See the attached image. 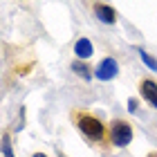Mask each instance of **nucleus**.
Segmentation results:
<instances>
[{"label": "nucleus", "instance_id": "obj_7", "mask_svg": "<svg viewBox=\"0 0 157 157\" xmlns=\"http://www.w3.org/2000/svg\"><path fill=\"white\" fill-rule=\"evenodd\" d=\"M72 70H74V74H78L81 78H85V81H90V78H92V72H90V67L85 65L83 61H74V63H72Z\"/></svg>", "mask_w": 157, "mask_h": 157}, {"label": "nucleus", "instance_id": "obj_8", "mask_svg": "<svg viewBox=\"0 0 157 157\" xmlns=\"http://www.w3.org/2000/svg\"><path fill=\"white\" fill-rule=\"evenodd\" d=\"M139 59L144 61L146 65H148V67L153 70V72H157V61H155V59H153V56L148 54V52H144V49H139Z\"/></svg>", "mask_w": 157, "mask_h": 157}, {"label": "nucleus", "instance_id": "obj_9", "mask_svg": "<svg viewBox=\"0 0 157 157\" xmlns=\"http://www.w3.org/2000/svg\"><path fill=\"white\" fill-rule=\"evenodd\" d=\"M0 148H2V155H5V157H16V155H13V151H11V144H9V137H7V135L2 137Z\"/></svg>", "mask_w": 157, "mask_h": 157}, {"label": "nucleus", "instance_id": "obj_10", "mask_svg": "<svg viewBox=\"0 0 157 157\" xmlns=\"http://www.w3.org/2000/svg\"><path fill=\"white\" fill-rule=\"evenodd\" d=\"M128 110H130V112H137V99H128Z\"/></svg>", "mask_w": 157, "mask_h": 157}, {"label": "nucleus", "instance_id": "obj_5", "mask_svg": "<svg viewBox=\"0 0 157 157\" xmlns=\"http://www.w3.org/2000/svg\"><path fill=\"white\" fill-rule=\"evenodd\" d=\"M94 13H97V18L101 20V23H105V25H115L117 23V11L112 9L110 5H105V2H94Z\"/></svg>", "mask_w": 157, "mask_h": 157}, {"label": "nucleus", "instance_id": "obj_3", "mask_svg": "<svg viewBox=\"0 0 157 157\" xmlns=\"http://www.w3.org/2000/svg\"><path fill=\"white\" fill-rule=\"evenodd\" d=\"M117 74H119V63H117V59H112V56H105L94 70V76L99 81H110V78H115Z\"/></svg>", "mask_w": 157, "mask_h": 157}, {"label": "nucleus", "instance_id": "obj_1", "mask_svg": "<svg viewBox=\"0 0 157 157\" xmlns=\"http://www.w3.org/2000/svg\"><path fill=\"white\" fill-rule=\"evenodd\" d=\"M72 119H74V124L78 126V130H81L88 139L99 141V139L105 137V128H103V124L94 115L83 112V110H76V112H72Z\"/></svg>", "mask_w": 157, "mask_h": 157}, {"label": "nucleus", "instance_id": "obj_4", "mask_svg": "<svg viewBox=\"0 0 157 157\" xmlns=\"http://www.w3.org/2000/svg\"><path fill=\"white\" fill-rule=\"evenodd\" d=\"M139 94H141L144 101H148L157 110V83L153 78H141L139 81Z\"/></svg>", "mask_w": 157, "mask_h": 157}, {"label": "nucleus", "instance_id": "obj_2", "mask_svg": "<svg viewBox=\"0 0 157 157\" xmlns=\"http://www.w3.org/2000/svg\"><path fill=\"white\" fill-rule=\"evenodd\" d=\"M110 139H112V144L119 146V148L128 146L132 141V128H130V124H126V121H121V119L112 121V126H110Z\"/></svg>", "mask_w": 157, "mask_h": 157}, {"label": "nucleus", "instance_id": "obj_11", "mask_svg": "<svg viewBox=\"0 0 157 157\" xmlns=\"http://www.w3.org/2000/svg\"><path fill=\"white\" fill-rule=\"evenodd\" d=\"M32 157H47V155H43V153H36V155H32Z\"/></svg>", "mask_w": 157, "mask_h": 157}, {"label": "nucleus", "instance_id": "obj_6", "mask_svg": "<svg viewBox=\"0 0 157 157\" xmlns=\"http://www.w3.org/2000/svg\"><path fill=\"white\" fill-rule=\"evenodd\" d=\"M74 54H76V59H78V61H85V59H90V56L94 54L92 40H88V38H78V40L74 43Z\"/></svg>", "mask_w": 157, "mask_h": 157}]
</instances>
